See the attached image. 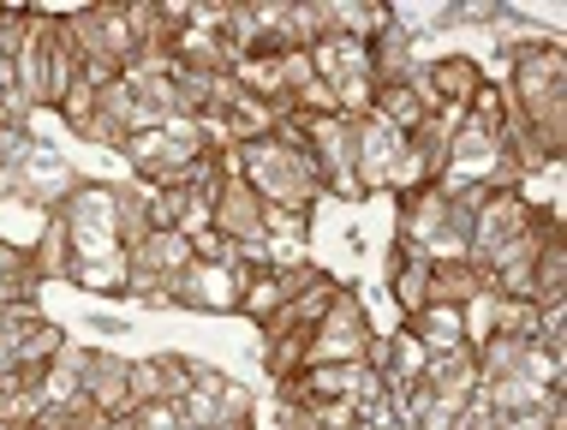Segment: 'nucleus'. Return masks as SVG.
<instances>
[{"mask_svg":"<svg viewBox=\"0 0 567 430\" xmlns=\"http://www.w3.org/2000/svg\"><path fill=\"white\" fill-rule=\"evenodd\" d=\"M406 144L412 137L406 132H394L389 120H359V137H352V174H359V192H382L389 186V174H394V162L406 156Z\"/></svg>","mask_w":567,"mask_h":430,"instance_id":"f257e3e1","label":"nucleus"},{"mask_svg":"<svg viewBox=\"0 0 567 430\" xmlns=\"http://www.w3.org/2000/svg\"><path fill=\"white\" fill-rule=\"evenodd\" d=\"M126 264L132 269H156V275H179V269H192L197 257H192L186 234H150V239L126 245Z\"/></svg>","mask_w":567,"mask_h":430,"instance_id":"f03ea898","label":"nucleus"},{"mask_svg":"<svg viewBox=\"0 0 567 430\" xmlns=\"http://www.w3.org/2000/svg\"><path fill=\"white\" fill-rule=\"evenodd\" d=\"M412 335H419L424 352H454L466 347V322H460V305H424L412 317Z\"/></svg>","mask_w":567,"mask_h":430,"instance_id":"7ed1b4c3","label":"nucleus"},{"mask_svg":"<svg viewBox=\"0 0 567 430\" xmlns=\"http://www.w3.org/2000/svg\"><path fill=\"white\" fill-rule=\"evenodd\" d=\"M431 90H436V102H454V108H466L472 96H478V60H466V54H449V60H431Z\"/></svg>","mask_w":567,"mask_h":430,"instance_id":"20e7f679","label":"nucleus"},{"mask_svg":"<svg viewBox=\"0 0 567 430\" xmlns=\"http://www.w3.org/2000/svg\"><path fill=\"white\" fill-rule=\"evenodd\" d=\"M221 120H227V137H234V144H257V137H269V132H275V120H281V102L239 96Z\"/></svg>","mask_w":567,"mask_h":430,"instance_id":"39448f33","label":"nucleus"},{"mask_svg":"<svg viewBox=\"0 0 567 430\" xmlns=\"http://www.w3.org/2000/svg\"><path fill=\"white\" fill-rule=\"evenodd\" d=\"M561 287H567V252L556 234L538 252V264H532V305H561Z\"/></svg>","mask_w":567,"mask_h":430,"instance_id":"423d86ee","label":"nucleus"},{"mask_svg":"<svg viewBox=\"0 0 567 430\" xmlns=\"http://www.w3.org/2000/svg\"><path fill=\"white\" fill-rule=\"evenodd\" d=\"M281 305H287L281 275H275V269H257V275H251V287H245V299H239V311H245V317H257V322H275V317H281Z\"/></svg>","mask_w":567,"mask_h":430,"instance_id":"0eeeda50","label":"nucleus"},{"mask_svg":"<svg viewBox=\"0 0 567 430\" xmlns=\"http://www.w3.org/2000/svg\"><path fill=\"white\" fill-rule=\"evenodd\" d=\"M42 275H72V234H66V222H49V234H42V245H37V257H30Z\"/></svg>","mask_w":567,"mask_h":430,"instance_id":"6e6552de","label":"nucleus"},{"mask_svg":"<svg viewBox=\"0 0 567 430\" xmlns=\"http://www.w3.org/2000/svg\"><path fill=\"white\" fill-rule=\"evenodd\" d=\"M132 424L137 430H179L186 419H179V401H144V407L132 412Z\"/></svg>","mask_w":567,"mask_h":430,"instance_id":"1a4fd4ad","label":"nucleus"}]
</instances>
